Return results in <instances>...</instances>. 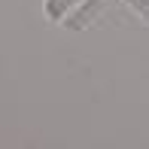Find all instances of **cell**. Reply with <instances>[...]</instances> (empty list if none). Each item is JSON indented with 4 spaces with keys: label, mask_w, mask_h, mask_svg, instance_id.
Returning a JSON list of instances; mask_svg holds the SVG:
<instances>
[{
    "label": "cell",
    "mask_w": 149,
    "mask_h": 149,
    "mask_svg": "<svg viewBox=\"0 0 149 149\" xmlns=\"http://www.w3.org/2000/svg\"><path fill=\"white\" fill-rule=\"evenodd\" d=\"M79 3H82V0H46L43 12H46V18H52V22H61V18H67Z\"/></svg>",
    "instance_id": "1"
},
{
    "label": "cell",
    "mask_w": 149,
    "mask_h": 149,
    "mask_svg": "<svg viewBox=\"0 0 149 149\" xmlns=\"http://www.w3.org/2000/svg\"><path fill=\"white\" fill-rule=\"evenodd\" d=\"M125 3L131 6L140 18H146V22H149V0H125Z\"/></svg>",
    "instance_id": "2"
}]
</instances>
